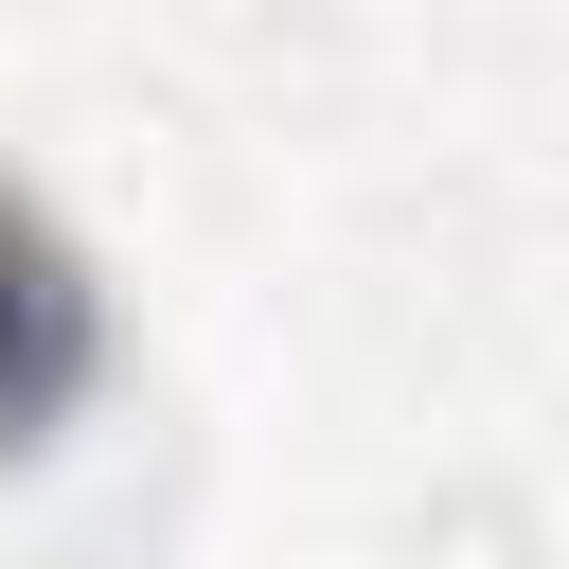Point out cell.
Instances as JSON below:
<instances>
[{"mask_svg": "<svg viewBox=\"0 0 569 569\" xmlns=\"http://www.w3.org/2000/svg\"><path fill=\"white\" fill-rule=\"evenodd\" d=\"M89 373H107V284H89V249L0 178V462H36V445L89 409Z\"/></svg>", "mask_w": 569, "mask_h": 569, "instance_id": "cell-1", "label": "cell"}]
</instances>
